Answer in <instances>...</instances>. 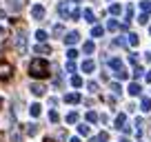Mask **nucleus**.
Segmentation results:
<instances>
[{
    "instance_id": "obj_4",
    "label": "nucleus",
    "mask_w": 151,
    "mask_h": 142,
    "mask_svg": "<svg viewBox=\"0 0 151 142\" xmlns=\"http://www.w3.org/2000/svg\"><path fill=\"white\" fill-rule=\"evenodd\" d=\"M14 76V67L9 62H0V80H9Z\"/></svg>"
},
{
    "instance_id": "obj_26",
    "label": "nucleus",
    "mask_w": 151,
    "mask_h": 142,
    "mask_svg": "<svg viewBox=\"0 0 151 142\" xmlns=\"http://www.w3.org/2000/svg\"><path fill=\"white\" fill-rule=\"evenodd\" d=\"M113 73H116V78H118V80H129V73L124 69H120V71H113Z\"/></svg>"
},
{
    "instance_id": "obj_45",
    "label": "nucleus",
    "mask_w": 151,
    "mask_h": 142,
    "mask_svg": "<svg viewBox=\"0 0 151 142\" xmlns=\"http://www.w3.org/2000/svg\"><path fill=\"white\" fill-rule=\"evenodd\" d=\"M69 142H80V138H71V140Z\"/></svg>"
},
{
    "instance_id": "obj_44",
    "label": "nucleus",
    "mask_w": 151,
    "mask_h": 142,
    "mask_svg": "<svg viewBox=\"0 0 151 142\" xmlns=\"http://www.w3.org/2000/svg\"><path fill=\"white\" fill-rule=\"evenodd\" d=\"M5 36H7V29H5V27H0V38H5Z\"/></svg>"
},
{
    "instance_id": "obj_24",
    "label": "nucleus",
    "mask_w": 151,
    "mask_h": 142,
    "mask_svg": "<svg viewBox=\"0 0 151 142\" xmlns=\"http://www.w3.org/2000/svg\"><path fill=\"white\" fill-rule=\"evenodd\" d=\"M102 33H104V29L100 27V24H96V27L91 29V36H93V38H100V36H102Z\"/></svg>"
},
{
    "instance_id": "obj_34",
    "label": "nucleus",
    "mask_w": 151,
    "mask_h": 142,
    "mask_svg": "<svg viewBox=\"0 0 151 142\" xmlns=\"http://www.w3.org/2000/svg\"><path fill=\"white\" fill-rule=\"evenodd\" d=\"M138 22H140V24H147V22H149V14H145V11H142V14L138 16Z\"/></svg>"
},
{
    "instance_id": "obj_39",
    "label": "nucleus",
    "mask_w": 151,
    "mask_h": 142,
    "mask_svg": "<svg viewBox=\"0 0 151 142\" xmlns=\"http://www.w3.org/2000/svg\"><path fill=\"white\" fill-rule=\"evenodd\" d=\"M49 120H51V122H58V120H60L58 111H49Z\"/></svg>"
},
{
    "instance_id": "obj_31",
    "label": "nucleus",
    "mask_w": 151,
    "mask_h": 142,
    "mask_svg": "<svg viewBox=\"0 0 151 142\" xmlns=\"http://www.w3.org/2000/svg\"><path fill=\"white\" fill-rule=\"evenodd\" d=\"M120 11H122L120 5H111V7H109V14H111V16H120Z\"/></svg>"
},
{
    "instance_id": "obj_21",
    "label": "nucleus",
    "mask_w": 151,
    "mask_h": 142,
    "mask_svg": "<svg viewBox=\"0 0 151 142\" xmlns=\"http://www.w3.org/2000/svg\"><path fill=\"white\" fill-rule=\"evenodd\" d=\"M107 140H109V133H107V131H100L91 142H107Z\"/></svg>"
},
{
    "instance_id": "obj_17",
    "label": "nucleus",
    "mask_w": 151,
    "mask_h": 142,
    "mask_svg": "<svg viewBox=\"0 0 151 142\" xmlns=\"http://www.w3.org/2000/svg\"><path fill=\"white\" fill-rule=\"evenodd\" d=\"M82 18H85L87 22H91V24L96 22V16H93V11H91V9H85V11H82Z\"/></svg>"
},
{
    "instance_id": "obj_1",
    "label": "nucleus",
    "mask_w": 151,
    "mask_h": 142,
    "mask_svg": "<svg viewBox=\"0 0 151 142\" xmlns=\"http://www.w3.org/2000/svg\"><path fill=\"white\" fill-rule=\"evenodd\" d=\"M49 62L45 58H33L29 62V76L31 78H49Z\"/></svg>"
},
{
    "instance_id": "obj_10",
    "label": "nucleus",
    "mask_w": 151,
    "mask_h": 142,
    "mask_svg": "<svg viewBox=\"0 0 151 142\" xmlns=\"http://www.w3.org/2000/svg\"><path fill=\"white\" fill-rule=\"evenodd\" d=\"M80 100H82L80 93H67V95H65V102H67V104H78Z\"/></svg>"
},
{
    "instance_id": "obj_13",
    "label": "nucleus",
    "mask_w": 151,
    "mask_h": 142,
    "mask_svg": "<svg viewBox=\"0 0 151 142\" xmlns=\"http://www.w3.org/2000/svg\"><path fill=\"white\" fill-rule=\"evenodd\" d=\"M33 51H36V53H42V56H45V53H51V47H49V44H45V42H40L36 49H33Z\"/></svg>"
},
{
    "instance_id": "obj_25",
    "label": "nucleus",
    "mask_w": 151,
    "mask_h": 142,
    "mask_svg": "<svg viewBox=\"0 0 151 142\" xmlns=\"http://www.w3.org/2000/svg\"><path fill=\"white\" fill-rule=\"evenodd\" d=\"M100 115L96 113V111H87V122H98Z\"/></svg>"
},
{
    "instance_id": "obj_29",
    "label": "nucleus",
    "mask_w": 151,
    "mask_h": 142,
    "mask_svg": "<svg viewBox=\"0 0 151 142\" xmlns=\"http://www.w3.org/2000/svg\"><path fill=\"white\" fill-rule=\"evenodd\" d=\"M71 87H76V89L82 87V78L80 76H71Z\"/></svg>"
},
{
    "instance_id": "obj_35",
    "label": "nucleus",
    "mask_w": 151,
    "mask_h": 142,
    "mask_svg": "<svg viewBox=\"0 0 151 142\" xmlns=\"http://www.w3.org/2000/svg\"><path fill=\"white\" fill-rule=\"evenodd\" d=\"M38 133V124H29L27 127V136H36Z\"/></svg>"
},
{
    "instance_id": "obj_36",
    "label": "nucleus",
    "mask_w": 151,
    "mask_h": 142,
    "mask_svg": "<svg viewBox=\"0 0 151 142\" xmlns=\"http://www.w3.org/2000/svg\"><path fill=\"white\" fill-rule=\"evenodd\" d=\"M67 58H69V60H76V58H78V51H76L73 47H69V51H67Z\"/></svg>"
},
{
    "instance_id": "obj_48",
    "label": "nucleus",
    "mask_w": 151,
    "mask_h": 142,
    "mask_svg": "<svg viewBox=\"0 0 151 142\" xmlns=\"http://www.w3.org/2000/svg\"><path fill=\"white\" fill-rule=\"evenodd\" d=\"M45 142H53V140H51V138H45Z\"/></svg>"
},
{
    "instance_id": "obj_6",
    "label": "nucleus",
    "mask_w": 151,
    "mask_h": 142,
    "mask_svg": "<svg viewBox=\"0 0 151 142\" xmlns=\"http://www.w3.org/2000/svg\"><path fill=\"white\" fill-rule=\"evenodd\" d=\"M29 89H31V93H33V95H38V98H42V95L47 93V87H45V85H40V82H33V85L29 87Z\"/></svg>"
},
{
    "instance_id": "obj_3",
    "label": "nucleus",
    "mask_w": 151,
    "mask_h": 142,
    "mask_svg": "<svg viewBox=\"0 0 151 142\" xmlns=\"http://www.w3.org/2000/svg\"><path fill=\"white\" fill-rule=\"evenodd\" d=\"M16 49H18V53H27V33L24 31L16 36Z\"/></svg>"
},
{
    "instance_id": "obj_32",
    "label": "nucleus",
    "mask_w": 151,
    "mask_h": 142,
    "mask_svg": "<svg viewBox=\"0 0 151 142\" xmlns=\"http://www.w3.org/2000/svg\"><path fill=\"white\" fill-rule=\"evenodd\" d=\"M62 33H65V27H62V24H53V36H62Z\"/></svg>"
},
{
    "instance_id": "obj_40",
    "label": "nucleus",
    "mask_w": 151,
    "mask_h": 142,
    "mask_svg": "<svg viewBox=\"0 0 151 142\" xmlns=\"http://www.w3.org/2000/svg\"><path fill=\"white\" fill-rule=\"evenodd\" d=\"M67 71H69V73H73V71H76V62H73V60L67 62Z\"/></svg>"
},
{
    "instance_id": "obj_8",
    "label": "nucleus",
    "mask_w": 151,
    "mask_h": 142,
    "mask_svg": "<svg viewBox=\"0 0 151 142\" xmlns=\"http://www.w3.org/2000/svg\"><path fill=\"white\" fill-rule=\"evenodd\" d=\"M80 69L85 71V73H93V71H96V62H93V60H89V58H87V60L82 62V67H80Z\"/></svg>"
},
{
    "instance_id": "obj_30",
    "label": "nucleus",
    "mask_w": 151,
    "mask_h": 142,
    "mask_svg": "<svg viewBox=\"0 0 151 142\" xmlns=\"http://www.w3.org/2000/svg\"><path fill=\"white\" fill-rule=\"evenodd\" d=\"M140 9L145 11V14H149V11H151V0H142V2H140Z\"/></svg>"
},
{
    "instance_id": "obj_43",
    "label": "nucleus",
    "mask_w": 151,
    "mask_h": 142,
    "mask_svg": "<svg viewBox=\"0 0 151 142\" xmlns=\"http://www.w3.org/2000/svg\"><path fill=\"white\" fill-rule=\"evenodd\" d=\"M145 80H147V82L151 85V71H147V73H145Z\"/></svg>"
},
{
    "instance_id": "obj_27",
    "label": "nucleus",
    "mask_w": 151,
    "mask_h": 142,
    "mask_svg": "<svg viewBox=\"0 0 151 142\" xmlns=\"http://www.w3.org/2000/svg\"><path fill=\"white\" fill-rule=\"evenodd\" d=\"M107 29H109V31H118V29H120L118 20H109V22H107Z\"/></svg>"
},
{
    "instance_id": "obj_9",
    "label": "nucleus",
    "mask_w": 151,
    "mask_h": 142,
    "mask_svg": "<svg viewBox=\"0 0 151 142\" xmlns=\"http://www.w3.org/2000/svg\"><path fill=\"white\" fill-rule=\"evenodd\" d=\"M127 91H129V95H140L142 87H140V82H131V85L127 87Z\"/></svg>"
},
{
    "instance_id": "obj_51",
    "label": "nucleus",
    "mask_w": 151,
    "mask_h": 142,
    "mask_svg": "<svg viewBox=\"0 0 151 142\" xmlns=\"http://www.w3.org/2000/svg\"><path fill=\"white\" fill-rule=\"evenodd\" d=\"M149 33H151V27H149Z\"/></svg>"
},
{
    "instance_id": "obj_14",
    "label": "nucleus",
    "mask_w": 151,
    "mask_h": 142,
    "mask_svg": "<svg viewBox=\"0 0 151 142\" xmlns=\"http://www.w3.org/2000/svg\"><path fill=\"white\" fill-rule=\"evenodd\" d=\"M140 109L145 111V113H149L151 111V98H142L140 100Z\"/></svg>"
},
{
    "instance_id": "obj_41",
    "label": "nucleus",
    "mask_w": 151,
    "mask_h": 142,
    "mask_svg": "<svg viewBox=\"0 0 151 142\" xmlns=\"http://www.w3.org/2000/svg\"><path fill=\"white\" fill-rule=\"evenodd\" d=\"M111 89H113V93H120V91H122V87H120L118 82H111Z\"/></svg>"
},
{
    "instance_id": "obj_28",
    "label": "nucleus",
    "mask_w": 151,
    "mask_h": 142,
    "mask_svg": "<svg viewBox=\"0 0 151 142\" xmlns=\"http://www.w3.org/2000/svg\"><path fill=\"white\" fill-rule=\"evenodd\" d=\"M127 42L131 44V47H138V33H129V38H127Z\"/></svg>"
},
{
    "instance_id": "obj_42",
    "label": "nucleus",
    "mask_w": 151,
    "mask_h": 142,
    "mask_svg": "<svg viewBox=\"0 0 151 142\" xmlns=\"http://www.w3.org/2000/svg\"><path fill=\"white\" fill-rule=\"evenodd\" d=\"M129 62H131V65H133V67H136V65H138V56H136V53H131V56H129Z\"/></svg>"
},
{
    "instance_id": "obj_5",
    "label": "nucleus",
    "mask_w": 151,
    "mask_h": 142,
    "mask_svg": "<svg viewBox=\"0 0 151 142\" xmlns=\"http://www.w3.org/2000/svg\"><path fill=\"white\" fill-rule=\"evenodd\" d=\"M45 14H47V11H45L42 5H33V7H31V18H33V20H42Z\"/></svg>"
},
{
    "instance_id": "obj_22",
    "label": "nucleus",
    "mask_w": 151,
    "mask_h": 142,
    "mask_svg": "<svg viewBox=\"0 0 151 142\" xmlns=\"http://www.w3.org/2000/svg\"><path fill=\"white\" fill-rule=\"evenodd\" d=\"M65 120H67V122H69V124H76V122H78V113H76V111H69Z\"/></svg>"
},
{
    "instance_id": "obj_38",
    "label": "nucleus",
    "mask_w": 151,
    "mask_h": 142,
    "mask_svg": "<svg viewBox=\"0 0 151 142\" xmlns=\"http://www.w3.org/2000/svg\"><path fill=\"white\" fill-rule=\"evenodd\" d=\"M113 44H116V47H127V40H124V38H116V40H113Z\"/></svg>"
},
{
    "instance_id": "obj_33",
    "label": "nucleus",
    "mask_w": 151,
    "mask_h": 142,
    "mask_svg": "<svg viewBox=\"0 0 151 142\" xmlns=\"http://www.w3.org/2000/svg\"><path fill=\"white\" fill-rule=\"evenodd\" d=\"M78 133H80V136H89V124H80V127H78Z\"/></svg>"
},
{
    "instance_id": "obj_7",
    "label": "nucleus",
    "mask_w": 151,
    "mask_h": 142,
    "mask_svg": "<svg viewBox=\"0 0 151 142\" xmlns=\"http://www.w3.org/2000/svg\"><path fill=\"white\" fill-rule=\"evenodd\" d=\"M78 40H80V33H78V31H69V33H67V36H65V42L69 44V47H73V44H78Z\"/></svg>"
},
{
    "instance_id": "obj_12",
    "label": "nucleus",
    "mask_w": 151,
    "mask_h": 142,
    "mask_svg": "<svg viewBox=\"0 0 151 142\" xmlns=\"http://www.w3.org/2000/svg\"><path fill=\"white\" fill-rule=\"evenodd\" d=\"M124 122H127V115H124V113H118V115H116V122H113V127H116V129H122Z\"/></svg>"
},
{
    "instance_id": "obj_11",
    "label": "nucleus",
    "mask_w": 151,
    "mask_h": 142,
    "mask_svg": "<svg viewBox=\"0 0 151 142\" xmlns=\"http://www.w3.org/2000/svg\"><path fill=\"white\" fill-rule=\"evenodd\" d=\"M109 67H111L113 71H120V69H124V67H122V60H120V58H111V60H109Z\"/></svg>"
},
{
    "instance_id": "obj_15",
    "label": "nucleus",
    "mask_w": 151,
    "mask_h": 142,
    "mask_svg": "<svg viewBox=\"0 0 151 142\" xmlns=\"http://www.w3.org/2000/svg\"><path fill=\"white\" fill-rule=\"evenodd\" d=\"M29 113H31V118H38V115L42 113V109H40V104H31V107H29Z\"/></svg>"
},
{
    "instance_id": "obj_23",
    "label": "nucleus",
    "mask_w": 151,
    "mask_h": 142,
    "mask_svg": "<svg viewBox=\"0 0 151 142\" xmlns=\"http://www.w3.org/2000/svg\"><path fill=\"white\" fill-rule=\"evenodd\" d=\"M47 38H49L47 31H42V29H38V31H36V40H38V42H45Z\"/></svg>"
},
{
    "instance_id": "obj_2",
    "label": "nucleus",
    "mask_w": 151,
    "mask_h": 142,
    "mask_svg": "<svg viewBox=\"0 0 151 142\" xmlns=\"http://www.w3.org/2000/svg\"><path fill=\"white\" fill-rule=\"evenodd\" d=\"M58 14H60V18H65V20H78L82 16V11L78 9V5H73L69 0H62L60 5H58Z\"/></svg>"
},
{
    "instance_id": "obj_37",
    "label": "nucleus",
    "mask_w": 151,
    "mask_h": 142,
    "mask_svg": "<svg viewBox=\"0 0 151 142\" xmlns=\"http://www.w3.org/2000/svg\"><path fill=\"white\" fill-rule=\"evenodd\" d=\"M87 89H89V93H98V82H89Z\"/></svg>"
},
{
    "instance_id": "obj_50",
    "label": "nucleus",
    "mask_w": 151,
    "mask_h": 142,
    "mask_svg": "<svg viewBox=\"0 0 151 142\" xmlns=\"http://www.w3.org/2000/svg\"><path fill=\"white\" fill-rule=\"evenodd\" d=\"M0 107H2V98H0Z\"/></svg>"
},
{
    "instance_id": "obj_16",
    "label": "nucleus",
    "mask_w": 151,
    "mask_h": 142,
    "mask_svg": "<svg viewBox=\"0 0 151 142\" xmlns=\"http://www.w3.org/2000/svg\"><path fill=\"white\" fill-rule=\"evenodd\" d=\"M9 7H11L14 11H20V9L24 7V0H9Z\"/></svg>"
},
{
    "instance_id": "obj_46",
    "label": "nucleus",
    "mask_w": 151,
    "mask_h": 142,
    "mask_svg": "<svg viewBox=\"0 0 151 142\" xmlns=\"http://www.w3.org/2000/svg\"><path fill=\"white\" fill-rule=\"evenodd\" d=\"M0 18H5V11H2V9H0Z\"/></svg>"
},
{
    "instance_id": "obj_18",
    "label": "nucleus",
    "mask_w": 151,
    "mask_h": 142,
    "mask_svg": "<svg viewBox=\"0 0 151 142\" xmlns=\"http://www.w3.org/2000/svg\"><path fill=\"white\" fill-rule=\"evenodd\" d=\"M131 20H133V7L129 5L127 9H124V24H129Z\"/></svg>"
},
{
    "instance_id": "obj_49",
    "label": "nucleus",
    "mask_w": 151,
    "mask_h": 142,
    "mask_svg": "<svg viewBox=\"0 0 151 142\" xmlns=\"http://www.w3.org/2000/svg\"><path fill=\"white\" fill-rule=\"evenodd\" d=\"M0 142H2V133H0Z\"/></svg>"
},
{
    "instance_id": "obj_20",
    "label": "nucleus",
    "mask_w": 151,
    "mask_h": 142,
    "mask_svg": "<svg viewBox=\"0 0 151 142\" xmlns=\"http://www.w3.org/2000/svg\"><path fill=\"white\" fill-rule=\"evenodd\" d=\"M93 49H96V47H93V40H87V42L82 44V51H85L87 56H89V53H93Z\"/></svg>"
},
{
    "instance_id": "obj_47",
    "label": "nucleus",
    "mask_w": 151,
    "mask_h": 142,
    "mask_svg": "<svg viewBox=\"0 0 151 142\" xmlns=\"http://www.w3.org/2000/svg\"><path fill=\"white\" fill-rule=\"evenodd\" d=\"M69 2H73V5H78V2H80V0H69Z\"/></svg>"
},
{
    "instance_id": "obj_19",
    "label": "nucleus",
    "mask_w": 151,
    "mask_h": 142,
    "mask_svg": "<svg viewBox=\"0 0 151 142\" xmlns=\"http://www.w3.org/2000/svg\"><path fill=\"white\" fill-rule=\"evenodd\" d=\"M131 76H133V80H140V78L142 76H145V69H142V67H133V73H131Z\"/></svg>"
}]
</instances>
